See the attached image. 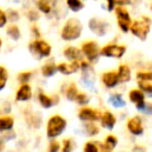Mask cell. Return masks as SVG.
I'll list each match as a JSON object with an SVG mask.
<instances>
[{
  "instance_id": "6da1fadb",
  "label": "cell",
  "mask_w": 152,
  "mask_h": 152,
  "mask_svg": "<svg viewBox=\"0 0 152 152\" xmlns=\"http://www.w3.org/2000/svg\"><path fill=\"white\" fill-rule=\"evenodd\" d=\"M83 25L77 18H70L64 23L60 31V37L64 42H74L81 37Z\"/></svg>"
},
{
  "instance_id": "7a4b0ae2",
  "label": "cell",
  "mask_w": 152,
  "mask_h": 152,
  "mask_svg": "<svg viewBox=\"0 0 152 152\" xmlns=\"http://www.w3.org/2000/svg\"><path fill=\"white\" fill-rule=\"evenodd\" d=\"M28 49L31 54L37 59L48 58L52 54V46L42 38H34L28 45Z\"/></svg>"
},
{
  "instance_id": "3957f363",
  "label": "cell",
  "mask_w": 152,
  "mask_h": 152,
  "mask_svg": "<svg viewBox=\"0 0 152 152\" xmlns=\"http://www.w3.org/2000/svg\"><path fill=\"white\" fill-rule=\"evenodd\" d=\"M151 28V20L149 17H142L140 20H137L130 25L129 29L132 33L141 40H145L147 38L149 31Z\"/></svg>"
},
{
  "instance_id": "277c9868",
  "label": "cell",
  "mask_w": 152,
  "mask_h": 152,
  "mask_svg": "<svg viewBox=\"0 0 152 152\" xmlns=\"http://www.w3.org/2000/svg\"><path fill=\"white\" fill-rule=\"evenodd\" d=\"M66 126V121L62 118L61 116L55 115L48 122V126H47V134L48 137L50 138H55V137L59 136L62 132L64 130Z\"/></svg>"
},
{
  "instance_id": "5b68a950",
  "label": "cell",
  "mask_w": 152,
  "mask_h": 152,
  "mask_svg": "<svg viewBox=\"0 0 152 152\" xmlns=\"http://www.w3.org/2000/svg\"><path fill=\"white\" fill-rule=\"evenodd\" d=\"M116 17H117V22H118V26L122 31L127 32L129 30V27L132 25V19L128 14V12L123 7V6H117L116 10Z\"/></svg>"
},
{
  "instance_id": "8992f818",
  "label": "cell",
  "mask_w": 152,
  "mask_h": 152,
  "mask_svg": "<svg viewBox=\"0 0 152 152\" xmlns=\"http://www.w3.org/2000/svg\"><path fill=\"white\" fill-rule=\"evenodd\" d=\"M82 54L88 59V61H95L98 58V55H99V48H98V45L96 44L93 40L90 42H85L82 45Z\"/></svg>"
},
{
  "instance_id": "52a82bcc",
  "label": "cell",
  "mask_w": 152,
  "mask_h": 152,
  "mask_svg": "<svg viewBox=\"0 0 152 152\" xmlns=\"http://www.w3.org/2000/svg\"><path fill=\"white\" fill-rule=\"evenodd\" d=\"M126 51L124 46L119 45H107L102 50H99V54L104 57H113V58H121Z\"/></svg>"
},
{
  "instance_id": "ba28073f",
  "label": "cell",
  "mask_w": 152,
  "mask_h": 152,
  "mask_svg": "<svg viewBox=\"0 0 152 152\" xmlns=\"http://www.w3.org/2000/svg\"><path fill=\"white\" fill-rule=\"evenodd\" d=\"M89 29L97 36H104L109 30V24L104 20L97 18H92L88 22Z\"/></svg>"
},
{
  "instance_id": "9c48e42d",
  "label": "cell",
  "mask_w": 152,
  "mask_h": 152,
  "mask_svg": "<svg viewBox=\"0 0 152 152\" xmlns=\"http://www.w3.org/2000/svg\"><path fill=\"white\" fill-rule=\"evenodd\" d=\"M139 87L147 93H152V72H142L137 74Z\"/></svg>"
},
{
  "instance_id": "30bf717a",
  "label": "cell",
  "mask_w": 152,
  "mask_h": 152,
  "mask_svg": "<svg viewBox=\"0 0 152 152\" xmlns=\"http://www.w3.org/2000/svg\"><path fill=\"white\" fill-rule=\"evenodd\" d=\"M99 111L92 108H83L79 113V118L83 121H95L100 119Z\"/></svg>"
},
{
  "instance_id": "8fae6325",
  "label": "cell",
  "mask_w": 152,
  "mask_h": 152,
  "mask_svg": "<svg viewBox=\"0 0 152 152\" xmlns=\"http://www.w3.org/2000/svg\"><path fill=\"white\" fill-rule=\"evenodd\" d=\"M80 69V62L79 61H72L70 63H59L57 65V72H61L63 75H72Z\"/></svg>"
},
{
  "instance_id": "7c38bea8",
  "label": "cell",
  "mask_w": 152,
  "mask_h": 152,
  "mask_svg": "<svg viewBox=\"0 0 152 152\" xmlns=\"http://www.w3.org/2000/svg\"><path fill=\"white\" fill-rule=\"evenodd\" d=\"M63 56L69 61H81L83 58L82 51L74 46L66 47L63 51Z\"/></svg>"
},
{
  "instance_id": "4fadbf2b",
  "label": "cell",
  "mask_w": 152,
  "mask_h": 152,
  "mask_svg": "<svg viewBox=\"0 0 152 152\" xmlns=\"http://www.w3.org/2000/svg\"><path fill=\"white\" fill-rule=\"evenodd\" d=\"M129 98L132 102L136 104L137 109H139V110H144L145 109V106H146L145 100H144L145 96H144V93L141 90H139V89H134V90H132L129 92Z\"/></svg>"
},
{
  "instance_id": "5bb4252c",
  "label": "cell",
  "mask_w": 152,
  "mask_h": 152,
  "mask_svg": "<svg viewBox=\"0 0 152 152\" xmlns=\"http://www.w3.org/2000/svg\"><path fill=\"white\" fill-rule=\"evenodd\" d=\"M127 128L129 129V132L134 134H141L143 132V126H142V121L141 118L138 116H134L132 118H130L127 122Z\"/></svg>"
},
{
  "instance_id": "9a60e30c",
  "label": "cell",
  "mask_w": 152,
  "mask_h": 152,
  "mask_svg": "<svg viewBox=\"0 0 152 152\" xmlns=\"http://www.w3.org/2000/svg\"><path fill=\"white\" fill-rule=\"evenodd\" d=\"M31 96H32L31 87L29 86L27 83H25V84H22V86L17 91L16 100H19V102H26V100L30 99Z\"/></svg>"
},
{
  "instance_id": "2e32d148",
  "label": "cell",
  "mask_w": 152,
  "mask_h": 152,
  "mask_svg": "<svg viewBox=\"0 0 152 152\" xmlns=\"http://www.w3.org/2000/svg\"><path fill=\"white\" fill-rule=\"evenodd\" d=\"M102 83H104L107 87H109V88H112V87L116 86L119 83L118 75L115 72H108L102 74Z\"/></svg>"
},
{
  "instance_id": "e0dca14e",
  "label": "cell",
  "mask_w": 152,
  "mask_h": 152,
  "mask_svg": "<svg viewBox=\"0 0 152 152\" xmlns=\"http://www.w3.org/2000/svg\"><path fill=\"white\" fill-rule=\"evenodd\" d=\"M36 10L44 15H49L52 12V2L51 0H34Z\"/></svg>"
},
{
  "instance_id": "ac0fdd59",
  "label": "cell",
  "mask_w": 152,
  "mask_h": 152,
  "mask_svg": "<svg viewBox=\"0 0 152 152\" xmlns=\"http://www.w3.org/2000/svg\"><path fill=\"white\" fill-rule=\"evenodd\" d=\"M5 32H6V35H7L10 39L15 40V42L19 40L21 38V36H22V32H21L20 27L16 24L8 25V26L6 27Z\"/></svg>"
},
{
  "instance_id": "d6986e66",
  "label": "cell",
  "mask_w": 152,
  "mask_h": 152,
  "mask_svg": "<svg viewBox=\"0 0 152 152\" xmlns=\"http://www.w3.org/2000/svg\"><path fill=\"white\" fill-rule=\"evenodd\" d=\"M57 72V65L53 61H48L42 66V74L46 78L53 77Z\"/></svg>"
},
{
  "instance_id": "ffe728a7",
  "label": "cell",
  "mask_w": 152,
  "mask_h": 152,
  "mask_svg": "<svg viewBox=\"0 0 152 152\" xmlns=\"http://www.w3.org/2000/svg\"><path fill=\"white\" fill-rule=\"evenodd\" d=\"M100 118H102V125L104 127L109 128V129H112L116 124V118L110 112H104Z\"/></svg>"
},
{
  "instance_id": "44dd1931",
  "label": "cell",
  "mask_w": 152,
  "mask_h": 152,
  "mask_svg": "<svg viewBox=\"0 0 152 152\" xmlns=\"http://www.w3.org/2000/svg\"><path fill=\"white\" fill-rule=\"evenodd\" d=\"M118 79L119 82H127V81L130 80V69L127 65H120L118 68Z\"/></svg>"
},
{
  "instance_id": "7402d4cb",
  "label": "cell",
  "mask_w": 152,
  "mask_h": 152,
  "mask_svg": "<svg viewBox=\"0 0 152 152\" xmlns=\"http://www.w3.org/2000/svg\"><path fill=\"white\" fill-rule=\"evenodd\" d=\"M65 1H66L67 7L74 12H80V10H82L85 6L82 0H65Z\"/></svg>"
},
{
  "instance_id": "603a6c76",
  "label": "cell",
  "mask_w": 152,
  "mask_h": 152,
  "mask_svg": "<svg viewBox=\"0 0 152 152\" xmlns=\"http://www.w3.org/2000/svg\"><path fill=\"white\" fill-rule=\"evenodd\" d=\"M38 99H39V102L44 108H50L54 104V100H53L52 97L46 95L44 92H39L38 93Z\"/></svg>"
},
{
  "instance_id": "cb8c5ba5",
  "label": "cell",
  "mask_w": 152,
  "mask_h": 152,
  "mask_svg": "<svg viewBox=\"0 0 152 152\" xmlns=\"http://www.w3.org/2000/svg\"><path fill=\"white\" fill-rule=\"evenodd\" d=\"M14 126V119L12 117H2L0 118V132L10 130Z\"/></svg>"
},
{
  "instance_id": "d4e9b609",
  "label": "cell",
  "mask_w": 152,
  "mask_h": 152,
  "mask_svg": "<svg viewBox=\"0 0 152 152\" xmlns=\"http://www.w3.org/2000/svg\"><path fill=\"white\" fill-rule=\"evenodd\" d=\"M8 80V72L4 66L0 65V91L3 90Z\"/></svg>"
},
{
  "instance_id": "484cf974",
  "label": "cell",
  "mask_w": 152,
  "mask_h": 152,
  "mask_svg": "<svg viewBox=\"0 0 152 152\" xmlns=\"http://www.w3.org/2000/svg\"><path fill=\"white\" fill-rule=\"evenodd\" d=\"M78 93H79L78 88H77V86H76V84H75V83H72V84L67 87V89H66V96H67V98L69 100H75V99H76Z\"/></svg>"
},
{
  "instance_id": "4316f807",
  "label": "cell",
  "mask_w": 152,
  "mask_h": 152,
  "mask_svg": "<svg viewBox=\"0 0 152 152\" xmlns=\"http://www.w3.org/2000/svg\"><path fill=\"white\" fill-rule=\"evenodd\" d=\"M26 17L28 19L29 22L31 23H36L38 20L40 19V12H38L37 10H34V8H31L27 12Z\"/></svg>"
},
{
  "instance_id": "83f0119b",
  "label": "cell",
  "mask_w": 152,
  "mask_h": 152,
  "mask_svg": "<svg viewBox=\"0 0 152 152\" xmlns=\"http://www.w3.org/2000/svg\"><path fill=\"white\" fill-rule=\"evenodd\" d=\"M6 15H7V19L10 22L12 23H16L20 20V14L17 10H14V8H10L6 12Z\"/></svg>"
},
{
  "instance_id": "f1b7e54d",
  "label": "cell",
  "mask_w": 152,
  "mask_h": 152,
  "mask_svg": "<svg viewBox=\"0 0 152 152\" xmlns=\"http://www.w3.org/2000/svg\"><path fill=\"white\" fill-rule=\"evenodd\" d=\"M31 77H32L31 72H23L18 75V80L20 83L25 84V83H28L31 80Z\"/></svg>"
},
{
  "instance_id": "f546056e",
  "label": "cell",
  "mask_w": 152,
  "mask_h": 152,
  "mask_svg": "<svg viewBox=\"0 0 152 152\" xmlns=\"http://www.w3.org/2000/svg\"><path fill=\"white\" fill-rule=\"evenodd\" d=\"M117 143H118V141H117L116 137H115V136H112V134H110V136L107 137L106 142H104V144H106L107 146L109 147V148L114 149L115 147H116Z\"/></svg>"
},
{
  "instance_id": "4dcf8cb0",
  "label": "cell",
  "mask_w": 152,
  "mask_h": 152,
  "mask_svg": "<svg viewBox=\"0 0 152 152\" xmlns=\"http://www.w3.org/2000/svg\"><path fill=\"white\" fill-rule=\"evenodd\" d=\"M110 100L113 102V104H114L115 107H123L124 104H125V102L122 99V97H121L120 95H113V96H111Z\"/></svg>"
},
{
  "instance_id": "1f68e13d",
  "label": "cell",
  "mask_w": 152,
  "mask_h": 152,
  "mask_svg": "<svg viewBox=\"0 0 152 152\" xmlns=\"http://www.w3.org/2000/svg\"><path fill=\"white\" fill-rule=\"evenodd\" d=\"M7 23H8V19H7L6 12H4L3 10L0 8V29L4 28L7 25Z\"/></svg>"
},
{
  "instance_id": "d6a6232c",
  "label": "cell",
  "mask_w": 152,
  "mask_h": 152,
  "mask_svg": "<svg viewBox=\"0 0 152 152\" xmlns=\"http://www.w3.org/2000/svg\"><path fill=\"white\" fill-rule=\"evenodd\" d=\"M86 130H87V132H88L89 136H95V134H98V132H99L98 127L93 123H88V124H87V125H86Z\"/></svg>"
},
{
  "instance_id": "836d02e7",
  "label": "cell",
  "mask_w": 152,
  "mask_h": 152,
  "mask_svg": "<svg viewBox=\"0 0 152 152\" xmlns=\"http://www.w3.org/2000/svg\"><path fill=\"white\" fill-rule=\"evenodd\" d=\"M30 32H31L32 36H33L34 38H40V36H42V32H40L39 27H38L35 23H33V24L31 25Z\"/></svg>"
},
{
  "instance_id": "e575fe53",
  "label": "cell",
  "mask_w": 152,
  "mask_h": 152,
  "mask_svg": "<svg viewBox=\"0 0 152 152\" xmlns=\"http://www.w3.org/2000/svg\"><path fill=\"white\" fill-rule=\"evenodd\" d=\"M75 100H77V102H78L80 104H87V102H88L89 98H88V96H87L86 94L78 93V95H77V97H76V99H75Z\"/></svg>"
},
{
  "instance_id": "d590c367",
  "label": "cell",
  "mask_w": 152,
  "mask_h": 152,
  "mask_svg": "<svg viewBox=\"0 0 152 152\" xmlns=\"http://www.w3.org/2000/svg\"><path fill=\"white\" fill-rule=\"evenodd\" d=\"M84 152H98V148L93 143H86L84 147Z\"/></svg>"
},
{
  "instance_id": "8d00e7d4",
  "label": "cell",
  "mask_w": 152,
  "mask_h": 152,
  "mask_svg": "<svg viewBox=\"0 0 152 152\" xmlns=\"http://www.w3.org/2000/svg\"><path fill=\"white\" fill-rule=\"evenodd\" d=\"M72 144L70 140H64L63 141V150L62 152H72Z\"/></svg>"
},
{
  "instance_id": "74e56055",
  "label": "cell",
  "mask_w": 152,
  "mask_h": 152,
  "mask_svg": "<svg viewBox=\"0 0 152 152\" xmlns=\"http://www.w3.org/2000/svg\"><path fill=\"white\" fill-rule=\"evenodd\" d=\"M59 148H60L59 143L56 141H53V142H51L50 147H49V152H58Z\"/></svg>"
},
{
  "instance_id": "f35d334b",
  "label": "cell",
  "mask_w": 152,
  "mask_h": 152,
  "mask_svg": "<svg viewBox=\"0 0 152 152\" xmlns=\"http://www.w3.org/2000/svg\"><path fill=\"white\" fill-rule=\"evenodd\" d=\"M100 152H112V149L109 148L106 144H100Z\"/></svg>"
},
{
  "instance_id": "ab89813d",
  "label": "cell",
  "mask_w": 152,
  "mask_h": 152,
  "mask_svg": "<svg viewBox=\"0 0 152 152\" xmlns=\"http://www.w3.org/2000/svg\"><path fill=\"white\" fill-rule=\"evenodd\" d=\"M108 1V10H113V8H114V5H115V0H107Z\"/></svg>"
},
{
  "instance_id": "60d3db41",
  "label": "cell",
  "mask_w": 152,
  "mask_h": 152,
  "mask_svg": "<svg viewBox=\"0 0 152 152\" xmlns=\"http://www.w3.org/2000/svg\"><path fill=\"white\" fill-rule=\"evenodd\" d=\"M2 45H3V40H2L1 36H0V49L2 48Z\"/></svg>"
},
{
  "instance_id": "b9f144b4",
  "label": "cell",
  "mask_w": 152,
  "mask_h": 152,
  "mask_svg": "<svg viewBox=\"0 0 152 152\" xmlns=\"http://www.w3.org/2000/svg\"><path fill=\"white\" fill-rule=\"evenodd\" d=\"M1 149H2V143L0 142V150H1Z\"/></svg>"
},
{
  "instance_id": "7bdbcfd3",
  "label": "cell",
  "mask_w": 152,
  "mask_h": 152,
  "mask_svg": "<svg viewBox=\"0 0 152 152\" xmlns=\"http://www.w3.org/2000/svg\"><path fill=\"white\" fill-rule=\"evenodd\" d=\"M151 10H152V6H151Z\"/></svg>"
}]
</instances>
